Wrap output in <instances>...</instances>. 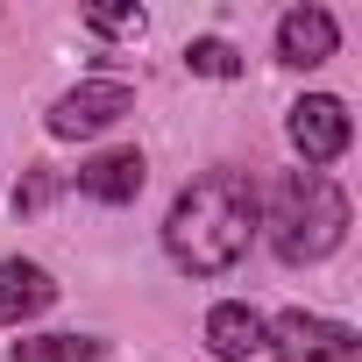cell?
<instances>
[{"label":"cell","instance_id":"7","mask_svg":"<svg viewBox=\"0 0 362 362\" xmlns=\"http://www.w3.org/2000/svg\"><path fill=\"white\" fill-rule=\"evenodd\" d=\"M78 192L100 206H128L142 192V156L135 149H100L93 163H78Z\"/></svg>","mask_w":362,"mask_h":362},{"label":"cell","instance_id":"2","mask_svg":"<svg viewBox=\"0 0 362 362\" xmlns=\"http://www.w3.org/2000/svg\"><path fill=\"white\" fill-rule=\"evenodd\" d=\"M263 228H270V249L284 263H320L348 235V199H341V185H334L327 170H291V177L270 185Z\"/></svg>","mask_w":362,"mask_h":362},{"label":"cell","instance_id":"6","mask_svg":"<svg viewBox=\"0 0 362 362\" xmlns=\"http://www.w3.org/2000/svg\"><path fill=\"white\" fill-rule=\"evenodd\" d=\"M334 43H341V29H334V15H327V8H291V15L277 22V57H284V64H298V71L327 64V57H334Z\"/></svg>","mask_w":362,"mask_h":362},{"label":"cell","instance_id":"10","mask_svg":"<svg viewBox=\"0 0 362 362\" xmlns=\"http://www.w3.org/2000/svg\"><path fill=\"white\" fill-rule=\"evenodd\" d=\"M107 348L86 341V334H36V341H15V362H100Z\"/></svg>","mask_w":362,"mask_h":362},{"label":"cell","instance_id":"3","mask_svg":"<svg viewBox=\"0 0 362 362\" xmlns=\"http://www.w3.org/2000/svg\"><path fill=\"white\" fill-rule=\"evenodd\" d=\"M263 341L277 348V362H355V334L313 313H277L263 327Z\"/></svg>","mask_w":362,"mask_h":362},{"label":"cell","instance_id":"5","mask_svg":"<svg viewBox=\"0 0 362 362\" xmlns=\"http://www.w3.org/2000/svg\"><path fill=\"white\" fill-rule=\"evenodd\" d=\"M348 107L334 100V93H313V100H298L291 107V142H298V156L305 163H334L341 149H348Z\"/></svg>","mask_w":362,"mask_h":362},{"label":"cell","instance_id":"4","mask_svg":"<svg viewBox=\"0 0 362 362\" xmlns=\"http://www.w3.org/2000/svg\"><path fill=\"white\" fill-rule=\"evenodd\" d=\"M135 107V93L121 86V78H93V86H78V93H64L57 107H50V135H107L121 114Z\"/></svg>","mask_w":362,"mask_h":362},{"label":"cell","instance_id":"11","mask_svg":"<svg viewBox=\"0 0 362 362\" xmlns=\"http://www.w3.org/2000/svg\"><path fill=\"white\" fill-rule=\"evenodd\" d=\"M185 64H192L199 78H235V71H242V57H235V43H221V36H199V43L185 50Z\"/></svg>","mask_w":362,"mask_h":362},{"label":"cell","instance_id":"12","mask_svg":"<svg viewBox=\"0 0 362 362\" xmlns=\"http://www.w3.org/2000/svg\"><path fill=\"white\" fill-rule=\"evenodd\" d=\"M86 29H100V36H142V8H93Z\"/></svg>","mask_w":362,"mask_h":362},{"label":"cell","instance_id":"13","mask_svg":"<svg viewBox=\"0 0 362 362\" xmlns=\"http://www.w3.org/2000/svg\"><path fill=\"white\" fill-rule=\"evenodd\" d=\"M50 192H57V177H50V170H36V177H29V185H22V206H43Z\"/></svg>","mask_w":362,"mask_h":362},{"label":"cell","instance_id":"9","mask_svg":"<svg viewBox=\"0 0 362 362\" xmlns=\"http://www.w3.org/2000/svg\"><path fill=\"white\" fill-rule=\"evenodd\" d=\"M206 348H214L221 362H242V355L263 348V320H256L249 305H214V313H206Z\"/></svg>","mask_w":362,"mask_h":362},{"label":"cell","instance_id":"1","mask_svg":"<svg viewBox=\"0 0 362 362\" xmlns=\"http://www.w3.org/2000/svg\"><path fill=\"white\" fill-rule=\"evenodd\" d=\"M256 235V192L242 185L235 170H206L192 177L185 192H177L170 221H163V249L177 256V270H192V277H221L242 263Z\"/></svg>","mask_w":362,"mask_h":362},{"label":"cell","instance_id":"8","mask_svg":"<svg viewBox=\"0 0 362 362\" xmlns=\"http://www.w3.org/2000/svg\"><path fill=\"white\" fill-rule=\"evenodd\" d=\"M50 298H57V284H50V270H43V263H22V256L0 263V320H8V327L36 320Z\"/></svg>","mask_w":362,"mask_h":362}]
</instances>
